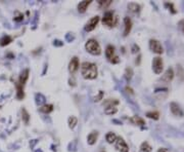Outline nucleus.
I'll list each match as a JSON object with an SVG mask.
<instances>
[{
	"instance_id": "1",
	"label": "nucleus",
	"mask_w": 184,
	"mask_h": 152,
	"mask_svg": "<svg viewBox=\"0 0 184 152\" xmlns=\"http://www.w3.org/2000/svg\"><path fill=\"white\" fill-rule=\"evenodd\" d=\"M81 73L85 79H95L97 77V67L93 63L84 62L81 65Z\"/></svg>"
},
{
	"instance_id": "2",
	"label": "nucleus",
	"mask_w": 184,
	"mask_h": 152,
	"mask_svg": "<svg viewBox=\"0 0 184 152\" xmlns=\"http://www.w3.org/2000/svg\"><path fill=\"white\" fill-rule=\"evenodd\" d=\"M85 48H86L87 52H90L93 56H99L101 54L100 44L95 39H89V40H87L86 44H85Z\"/></svg>"
},
{
	"instance_id": "3",
	"label": "nucleus",
	"mask_w": 184,
	"mask_h": 152,
	"mask_svg": "<svg viewBox=\"0 0 184 152\" xmlns=\"http://www.w3.org/2000/svg\"><path fill=\"white\" fill-rule=\"evenodd\" d=\"M102 24L107 27H114L117 24V18L115 15L114 11H107L104 13L102 18Z\"/></svg>"
},
{
	"instance_id": "4",
	"label": "nucleus",
	"mask_w": 184,
	"mask_h": 152,
	"mask_svg": "<svg viewBox=\"0 0 184 152\" xmlns=\"http://www.w3.org/2000/svg\"><path fill=\"white\" fill-rule=\"evenodd\" d=\"M164 69V62L163 59L160 57H156L153 60V70L156 74H161Z\"/></svg>"
},
{
	"instance_id": "5",
	"label": "nucleus",
	"mask_w": 184,
	"mask_h": 152,
	"mask_svg": "<svg viewBox=\"0 0 184 152\" xmlns=\"http://www.w3.org/2000/svg\"><path fill=\"white\" fill-rule=\"evenodd\" d=\"M149 48H150L155 54H158V55H162L163 52H164L162 44H161L160 41L156 40V39H150V40H149Z\"/></svg>"
},
{
	"instance_id": "6",
	"label": "nucleus",
	"mask_w": 184,
	"mask_h": 152,
	"mask_svg": "<svg viewBox=\"0 0 184 152\" xmlns=\"http://www.w3.org/2000/svg\"><path fill=\"white\" fill-rule=\"evenodd\" d=\"M98 22H99V17L96 15V17L91 18V19L86 23V25H85V31H87V32L93 31V30L95 29V27L97 26Z\"/></svg>"
},
{
	"instance_id": "7",
	"label": "nucleus",
	"mask_w": 184,
	"mask_h": 152,
	"mask_svg": "<svg viewBox=\"0 0 184 152\" xmlns=\"http://www.w3.org/2000/svg\"><path fill=\"white\" fill-rule=\"evenodd\" d=\"M116 148L118 149L120 152H129V146L127 145V143L124 141L123 138L119 137L116 140Z\"/></svg>"
},
{
	"instance_id": "8",
	"label": "nucleus",
	"mask_w": 184,
	"mask_h": 152,
	"mask_svg": "<svg viewBox=\"0 0 184 152\" xmlns=\"http://www.w3.org/2000/svg\"><path fill=\"white\" fill-rule=\"evenodd\" d=\"M170 110H171L172 114H174L175 116H180V117H182L183 115H184L182 109H181L180 106L177 104V103L172 102L171 104H170Z\"/></svg>"
},
{
	"instance_id": "9",
	"label": "nucleus",
	"mask_w": 184,
	"mask_h": 152,
	"mask_svg": "<svg viewBox=\"0 0 184 152\" xmlns=\"http://www.w3.org/2000/svg\"><path fill=\"white\" fill-rule=\"evenodd\" d=\"M78 68H79V59L77 57H74L69 64V70L71 73H75L78 70Z\"/></svg>"
},
{
	"instance_id": "10",
	"label": "nucleus",
	"mask_w": 184,
	"mask_h": 152,
	"mask_svg": "<svg viewBox=\"0 0 184 152\" xmlns=\"http://www.w3.org/2000/svg\"><path fill=\"white\" fill-rule=\"evenodd\" d=\"M173 78H174V71H173V69L172 68H169V69H167V71L165 72V74L162 76V80L163 81H165V82H170V81H172L173 80Z\"/></svg>"
},
{
	"instance_id": "11",
	"label": "nucleus",
	"mask_w": 184,
	"mask_h": 152,
	"mask_svg": "<svg viewBox=\"0 0 184 152\" xmlns=\"http://www.w3.org/2000/svg\"><path fill=\"white\" fill-rule=\"evenodd\" d=\"M124 24H125V30H124V36H127L132 29V21L129 17L124 18Z\"/></svg>"
},
{
	"instance_id": "12",
	"label": "nucleus",
	"mask_w": 184,
	"mask_h": 152,
	"mask_svg": "<svg viewBox=\"0 0 184 152\" xmlns=\"http://www.w3.org/2000/svg\"><path fill=\"white\" fill-rule=\"evenodd\" d=\"M28 78H29V69H25L20 75V78H18V83L22 86H24L26 84Z\"/></svg>"
},
{
	"instance_id": "13",
	"label": "nucleus",
	"mask_w": 184,
	"mask_h": 152,
	"mask_svg": "<svg viewBox=\"0 0 184 152\" xmlns=\"http://www.w3.org/2000/svg\"><path fill=\"white\" fill-rule=\"evenodd\" d=\"M98 139V133L97 132H91L90 134L88 135V137H87V142H88L89 145H94L96 143Z\"/></svg>"
},
{
	"instance_id": "14",
	"label": "nucleus",
	"mask_w": 184,
	"mask_h": 152,
	"mask_svg": "<svg viewBox=\"0 0 184 152\" xmlns=\"http://www.w3.org/2000/svg\"><path fill=\"white\" fill-rule=\"evenodd\" d=\"M105 56H107L110 62L112 61V60L116 57V55H115V46H112V45H107V49H105Z\"/></svg>"
},
{
	"instance_id": "15",
	"label": "nucleus",
	"mask_w": 184,
	"mask_h": 152,
	"mask_svg": "<svg viewBox=\"0 0 184 152\" xmlns=\"http://www.w3.org/2000/svg\"><path fill=\"white\" fill-rule=\"evenodd\" d=\"M128 10L130 11H132V13H138L140 11V10H141V6H140V4L132 2V3L128 4Z\"/></svg>"
},
{
	"instance_id": "16",
	"label": "nucleus",
	"mask_w": 184,
	"mask_h": 152,
	"mask_svg": "<svg viewBox=\"0 0 184 152\" xmlns=\"http://www.w3.org/2000/svg\"><path fill=\"white\" fill-rule=\"evenodd\" d=\"M91 1H82L80 2L79 4H78V10H79V13H85L87 10V7H88L89 5H90Z\"/></svg>"
},
{
	"instance_id": "17",
	"label": "nucleus",
	"mask_w": 184,
	"mask_h": 152,
	"mask_svg": "<svg viewBox=\"0 0 184 152\" xmlns=\"http://www.w3.org/2000/svg\"><path fill=\"white\" fill-rule=\"evenodd\" d=\"M15 86H17V98L18 100H22L25 97V93H24V86H22L20 83H15Z\"/></svg>"
},
{
	"instance_id": "18",
	"label": "nucleus",
	"mask_w": 184,
	"mask_h": 152,
	"mask_svg": "<svg viewBox=\"0 0 184 152\" xmlns=\"http://www.w3.org/2000/svg\"><path fill=\"white\" fill-rule=\"evenodd\" d=\"M52 110H53V105H51V104H45L39 108V111L42 112V113H45V114L50 113Z\"/></svg>"
},
{
	"instance_id": "19",
	"label": "nucleus",
	"mask_w": 184,
	"mask_h": 152,
	"mask_svg": "<svg viewBox=\"0 0 184 152\" xmlns=\"http://www.w3.org/2000/svg\"><path fill=\"white\" fill-rule=\"evenodd\" d=\"M10 42H12V38L8 35H4L3 37L0 38V46H6Z\"/></svg>"
},
{
	"instance_id": "20",
	"label": "nucleus",
	"mask_w": 184,
	"mask_h": 152,
	"mask_svg": "<svg viewBox=\"0 0 184 152\" xmlns=\"http://www.w3.org/2000/svg\"><path fill=\"white\" fill-rule=\"evenodd\" d=\"M117 138H118V137H117V136H116V134H115V133H112V132L107 133V136H105V139H107V143H110V144H112V143L116 142Z\"/></svg>"
},
{
	"instance_id": "21",
	"label": "nucleus",
	"mask_w": 184,
	"mask_h": 152,
	"mask_svg": "<svg viewBox=\"0 0 184 152\" xmlns=\"http://www.w3.org/2000/svg\"><path fill=\"white\" fill-rule=\"evenodd\" d=\"M131 122H133L134 124H137V125H141V126H143L144 124H145V121L139 116H133L132 118H131Z\"/></svg>"
},
{
	"instance_id": "22",
	"label": "nucleus",
	"mask_w": 184,
	"mask_h": 152,
	"mask_svg": "<svg viewBox=\"0 0 184 152\" xmlns=\"http://www.w3.org/2000/svg\"><path fill=\"white\" fill-rule=\"evenodd\" d=\"M151 146L148 144L147 142H143L141 145H140L139 148V152H150L151 151Z\"/></svg>"
},
{
	"instance_id": "23",
	"label": "nucleus",
	"mask_w": 184,
	"mask_h": 152,
	"mask_svg": "<svg viewBox=\"0 0 184 152\" xmlns=\"http://www.w3.org/2000/svg\"><path fill=\"white\" fill-rule=\"evenodd\" d=\"M118 112V109L116 108V106H109L104 109V113L107 115H112L116 114Z\"/></svg>"
},
{
	"instance_id": "24",
	"label": "nucleus",
	"mask_w": 184,
	"mask_h": 152,
	"mask_svg": "<svg viewBox=\"0 0 184 152\" xmlns=\"http://www.w3.org/2000/svg\"><path fill=\"white\" fill-rule=\"evenodd\" d=\"M146 116L150 119H153V120H158L160 118V113L158 111H150V112H147Z\"/></svg>"
},
{
	"instance_id": "25",
	"label": "nucleus",
	"mask_w": 184,
	"mask_h": 152,
	"mask_svg": "<svg viewBox=\"0 0 184 152\" xmlns=\"http://www.w3.org/2000/svg\"><path fill=\"white\" fill-rule=\"evenodd\" d=\"M68 123H69V126H70V128H74L76 126V124L78 123V119L77 117L75 116H71L69 117L68 119Z\"/></svg>"
},
{
	"instance_id": "26",
	"label": "nucleus",
	"mask_w": 184,
	"mask_h": 152,
	"mask_svg": "<svg viewBox=\"0 0 184 152\" xmlns=\"http://www.w3.org/2000/svg\"><path fill=\"white\" fill-rule=\"evenodd\" d=\"M112 4V0H99L98 1V5L100 8H107Z\"/></svg>"
},
{
	"instance_id": "27",
	"label": "nucleus",
	"mask_w": 184,
	"mask_h": 152,
	"mask_svg": "<svg viewBox=\"0 0 184 152\" xmlns=\"http://www.w3.org/2000/svg\"><path fill=\"white\" fill-rule=\"evenodd\" d=\"M22 115H23V116H22V117H23V120L25 121V123L28 124V123H29L30 115H29V113H28V112H27V110L25 109V108L22 110Z\"/></svg>"
},
{
	"instance_id": "28",
	"label": "nucleus",
	"mask_w": 184,
	"mask_h": 152,
	"mask_svg": "<svg viewBox=\"0 0 184 152\" xmlns=\"http://www.w3.org/2000/svg\"><path fill=\"white\" fill-rule=\"evenodd\" d=\"M118 104H119V101L109 99V100L104 101V104H103V105H105L107 107H109V106H116V105H118Z\"/></svg>"
},
{
	"instance_id": "29",
	"label": "nucleus",
	"mask_w": 184,
	"mask_h": 152,
	"mask_svg": "<svg viewBox=\"0 0 184 152\" xmlns=\"http://www.w3.org/2000/svg\"><path fill=\"white\" fill-rule=\"evenodd\" d=\"M132 76H133V70H132L131 68H127V69H126V71H125V77H126V79L130 80L131 78H132Z\"/></svg>"
},
{
	"instance_id": "30",
	"label": "nucleus",
	"mask_w": 184,
	"mask_h": 152,
	"mask_svg": "<svg viewBox=\"0 0 184 152\" xmlns=\"http://www.w3.org/2000/svg\"><path fill=\"white\" fill-rule=\"evenodd\" d=\"M165 5L167 6V7H169V10L172 11V13H177V11L175 10V7H174V4L173 3H169V2H168V3H166Z\"/></svg>"
},
{
	"instance_id": "31",
	"label": "nucleus",
	"mask_w": 184,
	"mask_h": 152,
	"mask_svg": "<svg viewBox=\"0 0 184 152\" xmlns=\"http://www.w3.org/2000/svg\"><path fill=\"white\" fill-rule=\"evenodd\" d=\"M102 97H103V91H100L99 93H98V95L94 98V102H99L100 100H102Z\"/></svg>"
},
{
	"instance_id": "32",
	"label": "nucleus",
	"mask_w": 184,
	"mask_h": 152,
	"mask_svg": "<svg viewBox=\"0 0 184 152\" xmlns=\"http://www.w3.org/2000/svg\"><path fill=\"white\" fill-rule=\"evenodd\" d=\"M139 52V46H138L137 44H134L132 47V52L133 54H136V52Z\"/></svg>"
},
{
	"instance_id": "33",
	"label": "nucleus",
	"mask_w": 184,
	"mask_h": 152,
	"mask_svg": "<svg viewBox=\"0 0 184 152\" xmlns=\"http://www.w3.org/2000/svg\"><path fill=\"white\" fill-rule=\"evenodd\" d=\"M23 19H24V17H23V15H20L18 17H15V22H20V21H23Z\"/></svg>"
},
{
	"instance_id": "34",
	"label": "nucleus",
	"mask_w": 184,
	"mask_h": 152,
	"mask_svg": "<svg viewBox=\"0 0 184 152\" xmlns=\"http://www.w3.org/2000/svg\"><path fill=\"white\" fill-rule=\"evenodd\" d=\"M125 89H126V91H127V93H130L131 95H134V91H133V89H131L130 86H126V87H125Z\"/></svg>"
},
{
	"instance_id": "35",
	"label": "nucleus",
	"mask_w": 184,
	"mask_h": 152,
	"mask_svg": "<svg viewBox=\"0 0 184 152\" xmlns=\"http://www.w3.org/2000/svg\"><path fill=\"white\" fill-rule=\"evenodd\" d=\"M179 27H180V29L182 30V32L184 33V20L179 22Z\"/></svg>"
},
{
	"instance_id": "36",
	"label": "nucleus",
	"mask_w": 184,
	"mask_h": 152,
	"mask_svg": "<svg viewBox=\"0 0 184 152\" xmlns=\"http://www.w3.org/2000/svg\"><path fill=\"white\" fill-rule=\"evenodd\" d=\"M158 152H169V151H168L166 148H160V149L158 150Z\"/></svg>"
},
{
	"instance_id": "37",
	"label": "nucleus",
	"mask_w": 184,
	"mask_h": 152,
	"mask_svg": "<svg viewBox=\"0 0 184 152\" xmlns=\"http://www.w3.org/2000/svg\"><path fill=\"white\" fill-rule=\"evenodd\" d=\"M100 152H105V151H103V150H102V151H100Z\"/></svg>"
}]
</instances>
